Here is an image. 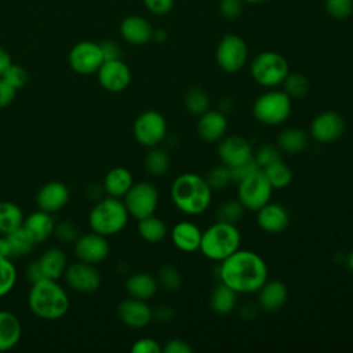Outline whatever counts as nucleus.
Instances as JSON below:
<instances>
[{"instance_id": "5fc2aeb1", "label": "nucleus", "mask_w": 353, "mask_h": 353, "mask_svg": "<svg viewBox=\"0 0 353 353\" xmlns=\"http://www.w3.org/2000/svg\"><path fill=\"white\" fill-rule=\"evenodd\" d=\"M17 95V88L12 87L8 81L0 77V108L8 106Z\"/></svg>"}, {"instance_id": "052dcab7", "label": "nucleus", "mask_w": 353, "mask_h": 353, "mask_svg": "<svg viewBox=\"0 0 353 353\" xmlns=\"http://www.w3.org/2000/svg\"><path fill=\"white\" fill-rule=\"evenodd\" d=\"M0 256H4V258H10V259H11L10 245H8V241H7V237H6V234H1V236H0Z\"/></svg>"}, {"instance_id": "ddd939ff", "label": "nucleus", "mask_w": 353, "mask_h": 353, "mask_svg": "<svg viewBox=\"0 0 353 353\" xmlns=\"http://www.w3.org/2000/svg\"><path fill=\"white\" fill-rule=\"evenodd\" d=\"M345 127V120L339 113L334 110H324L312 120L309 137L319 143H331L342 137Z\"/></svg>"}, {"instance_id": "6e6552de", "label": "nucleus", "mask_w": 353, "mask_h": 353, "mask_svg": "<svg viewBox=\"0 0 353 353\" xmlns=\"http://www.w3.org/2000/svg\"><path fill=\"white\" fill-rule=\"evenodd\" d=\"M272 193L273 188L261 168L241 179L237 188L239 201L250 211H258L262 205L269 203Z\"/></svg>"}, {"instance_id": "680f3d73", "label": "nucleus", "mask_w": 353, "mask_h": 353, "mask_svg": "<svg viewBox=\"0 0 353 353\" xmlns=\"http://www.w3.org/2000/svg\"><path fill=\"white\" fill-rule=\"evenodd\" d=\"M233 109V101L230 99V98H228V97H223L221 101H219V108H218V110H221L222 113H228V112H230Z\"/></svg>"}, {"instance_id": "6e6d98bb", "label": "nucleus", "mask_w": 353, "mask_h": 353, "mask_svg": "<svg viewBox=\"0 0 353 353\" xmlns=\"http://www.w3.org/2000/svg\"><path fill=\"white\" fill-rule=\"evenodd\" d=\"M152 317L156 319L157 321L168 323L174 319V309L171 306H165V305L157 306L154 310L152 309Z\"/></svg>"}, {"instance_id": "b1692460", "label": "nucleus", "mask_w": 353, "mask_h": 353, "mask_svg": "<svg viewBox=\"0 0 353 353\" xmlns=\"http://www.w3.org/2000/svg\"><path fill=\"white\" fill-rule=\"evenodd\" d=\"M203 230L193 222L182 221L174 225L171 239L174 245L183 252H193L200 250Z\"/></svg>"}, {"instance_id": "603ef678", "label": "nucleus", "mask_w": 353, "mask_h": 353, "mask_svg": "<svg viewBox=\"0 0 353 353\" xmlns=\"http://www.w3.org/2000/svg\"><path fill=\"white\" fill-rule=\"evenodd\" d=\"M103 61H112V59H120L121 57V47L113 41V40H105L99 43Z\"/></svg>"}, {"instance_id": "393cba45", "label": "nucleus", "mask_w": 353, "mask_h": 353, "mask_svg": "<svg viewBox=\"0 0 353 353\" xmlns=\"http://www.w3.org/2000/svg\"><path fill=\"white\" fill-rule=\"evenodd\" d=\"M22 228L36 244L46 241L54 233L55 222L50 212L39 210L23 219Z\"/></svg>"}, {"instance_id": "4468645a", "label": "nucleus", "mask_w": 353, "mask_h": 353, "mask_svg": "<svg viewBox=\"0 0 353 353\" xmlns=\"http://www.w3.org/2000/svg\"><path fill=\"white\" fill-rule=\"evenodd\" d=\"M63 276H65L66 284L77 292H83V294L95 292L101 285L99 272L94 268V265L83 261L68 265Z\"/></svg>"}, {"instance_id": "0eeeda50", "label": "nucleus", "mask_w": 353, "mask_h": 353, "mask_svg": "<svg viewBox=\"0 0 353 353\" xmlns=\"http://www.w3.org/2000/svg\"><path fill=\"white\" fill-rule=\"evenodd\" d=\"M252 79L262 87H276L281 84L290 73L285 58L274 51L259 52L250 65Z\"/></svg>"}, {"instance_id": "39448f33", "label": "nucleus", "mask_w": 353, "mask_h": 353, "mask_svg": "<svg viewBox=\"0 0 353 353\" xmlns=\"http://www.w3.org/2000/svg\"><path fill=\"white\" fill-rule=\"evenodd\" d=\"M128 211L117 197H103L97 201L88 214V223L92 232L102 236L120 233L128 222Z\"/></svg>"}, {"instance_id": "ea45409f", "label": "nucleus", "mask_w": 353, "mask_h": 353, "mask_svg": "<svg viewBox=\"0 0 353 353\" xmlns=\"http://www.w3.org/2000/svg\"><path fill=\"white\" fill-rule=\"evenodd\" d=\"M244 212H245V208L239 200H229L218 208L216 221L236 225L243 219Z\"/></svg>"}, {"instance_id": "20e7f679", "label": "nucleus", "mask_w": 353, "mask_h": 353, "mask_svg": "<svg viewBox=\"0 0 353 353\" xmlns=\"http://www.w3.org/2000/svg\"><path fill=\"white\" fill-rule=\"evenodd\" d=\"M241 234L236 225L216 221L201 234L200 251L211 261L221 262L240 248Z\"/></svg>"}, {"instance_id": "7ed1b4c3", "label": "nucleus", "mask_w": 353, "mask_h": 353, "mask_svg": "<svg viewBox=\"0 0 353 353\" xmlns=\"http://www.w3.org/2000/svg\"><path fill=\"white\" fill-rule=\"evenodd\" d=\"M30 312L43 320H58L69 310V296L57 280L43 279L32 284L28 294Z\"/></svg>"}, {"instance_id": "49530a36", "label": "nucleus", "mask_w": 353, "mask_h": 353, "mask_svg": "<svg viewBox=\"0 0 353 353\" xmlns=\"http://www.w3.org/2000/svg\"><path fill=\"white\" fill-rule=\"evenodd\" d=\"M54 234L62 243H74L79 237V230L72 221H62L55 225Z\"/></svg>"}, {"instance_id": "f8f14e48", "label": "nucleus", "mask_w": 353, "mask_h": 353, "mask_svg": "<svg viewBox=\"0 0 353 353\" xmlns=\"http://www.w3.org/2000/svg\"><path fill=\"white\" fill-rule=\"evenodd\" d=\"M68 59L72 70L79 74L97 73L99 66L103 63L99 43L88 40L76 43L70 48Z\"/></svg>"}, {"instance_id": "0e129e2a", "label": "nucleus", "mask_w": 353, "mask_h": 353, "mask_svg": "<svg viewBox=\"0 0 353 353\" xmlns=\"http://www.w3.org/2000/svg\"><path fill=\"white\" fill-rule=\"evenodd\" d=\"M346 265H347V268L353 272V250L347 254V256H346Z\"/></svg>"}, {"instance_id": "a878e982", "label": "nucleus", "mask_w": 353, "mask_h": 353, "mask_svg": "<svg viewBox=\"0 0 353 353\" xmlns=\"http://www.w3.org/2000/svg\"><path fill=\"white\" fill-rule=\"evenodd\" d=\"M159 283L154 276L146 272H138L128 276L125 280V291L130 296L148 301L156 295Z\"/></svg>"}, {"instance_id": "a19ab883", "label": "nucleus", "mask_w": 353, "mask_h": 353, "mask_svg": "<svg viewBox=\"0 0 353 353\" xmlns=\"http://www.w3.org/2000/svg\"><path fill=\"white\" fill-rule=\"evenodd\" d=\"M208 186L211 188V190H222L225 189L228 185L232 183V174H230V168L225 164H219V165H214L207 175L204 176Z\"/></svg>"}, {"instance_id": "c03bdc74", "label": "nucleus", "mask_w": 353, "mask_h": 353, "mask_svg": "<svg viewBox=\"0 0 353 353\" xmlns=\"http://www.w3.org/2000/svg\"><path fill=\"white\" fill-rule=\"evenodd\" d=\"M324 7L334 19H346L353 12V0H324Z\"/></svg>"}, {"instance_id": "864d4df0", "label": "nucleus", "mask_w": 353, "mask_h": 353, "mask_svg": "<svg viewBox=\"0 0 353 353\" xmlns=\"http://www.w3.org/2000/svg\"><path fill=\"white\" fill-rule=\"evenodd\" d=\"M193 347L183 339L179 338H172L165 342L163 346L164 353H192Z\"/></svg>"}, {"instance_id": "72a5a7b5", "label": "nucleus", "mask_w": 353, "mask_h": 353, "mask_svg": "<svg viewBox=\"0 0 353 353\" xmlns=\"http://www.w3.org/2000/svg\"><path fill=\"white\" fill-rule=\"evenodd\" d=\"M170 154L165 149L153 146L145 156V168L153 176L164 175L170 168Z\"/></svg>"}, {"instance_id": "f704fd0d", "label": "nucleus", "mask_w": 353, "mask_h": 353, "mask_svg": "<svg viewBox=\"0 0 353 353\" xmlns=\"http://www.w3.org/2000/svg\"><path fill=\"white\" fill-rule=\"evenodd\" d=\"M262 171L273 189H284L292 181V170L283 160L265 167Z\"/></svg>"}, {"instance_id": "58836bf2", "label": "nucleus", "mask_w": 353, "mask_h": 353, "mask_svg": "<svg viewBox=\"0 0 353 353\" xmlns=\"http://www.w3.org/2000/svg\"><path fill=\"white\" fill-rule=\"evenodd\" d=\"M157 283L159 287H161L165 291L174 292L178 291L181 288L182 284V274L178 270V268H175L171 263H165L163 265L159 272H157Z\"/></svg>"}, {"instance_id": "c85d7f7f", "label": "nucleus", "mask_w": 353, "mask_h": 353, "mask_svg": "<svg viewBox=\"0 0 353 353\" xmlns=\"http://www.w3.org/2000/svg\"><path fill=\"white\" fill-rule=\"evenodd\" d=\"M132 183L134 179L130 170L124 167H114L106 172L102 188L108 193V196L121 199L130 190Z\"/></svg>"}, {"instance_id": "f257e3e1", "label": "nucleus", "mask_w": 353, "mask_h": 353, "mask_svg": "<svg viewBox=\"0 0 353 353\" xmlns=\"http://www.w3.org/2000/svg\"><path fill=\"white\" fill-rule=\"evenodd\" d=\"M218 276L237 294H252L268 280V266L259 254L239 248L221 261Z\"/></svg>"}, {"instance_id": "9d476101", "label": "nucleus", "mask_w": 353, "mask_h": 353, "mask_svg": "<svg viewBox=\"0 0 353 353\" xmlns=\"http://www.w3.org/2000/svg\"><path fill=\"white\" fill-rule=\"evenodd\" d=\"M132 134L139 145L146 148L157 146L167 135V121L160 112L145 110L135 119Z\"/></svg>"}, {"instance_id": "79ce46f5", "label": "nucleus", "mask_w": 353, "mask_h": 353, "mask_svg": "<svg viewBox=\"0 0 353 353\" xmlns=\"http://www.w3.org/2000/svg\"><path fill=\"white\" fill-rule=\"evenodd\" d=\"M17 283V269L10 258L0 256V298L11 292Z\"/></svg>"}, {"instance_id": "e2e57ef3", "label": "nucleus", "mask_w": 353, "mask_h": 353, "mask_svg": "<svg viewBox=\"0 0 353 353\" xmlns=\"http://www.w3.org/2000/svg\"><path fill=\"white\" fill-rule=\"evenodd\" d=\"M165 39H167V33L164 32V30H153V37H152V40H156V41H159V43H163V41H165Z\"/></svg>"}, {"instance_id": "bb28decb", "label": "nucleus", "mask_w": 353, "mask_h": 353, "mask_svg": "<svg viewBox=\"0 0 353 353\" xmlns=\"http://www.w3.org/2000/svg\"><path fill=\"white\" fill-rule=\"evenodd\" d=\"M22 335L19 319L8 312L0 310V352H7L15 347Z\"/></svg>"}, {"instance_id": "3c124183", "label": "nucleus", "mask_w": 353, "mask_h": 353, "mask_svg": "<svg viewBox=\"0 0 353 353\" xmlns=\"http://www.w3.org/2000/svg\"><path fill=\"white\" fill-rule=\"evenodd\" d=\"M259 170V167L256 165V163L254 161V159L248 163H244L241 165L237 167H232L230 168V174H232V182H240L241 179H244L245 176H248L250 174H252L254 171Z\"/></svg>"}, {"instance_id": "c9c22d12", "label": "nucleus", "mask_w": 353, "mask_h": 353, "mask_svg": "<svg viewBox=\"0 0 353 353\" xmlns=\"http://www.w3.org/2000/svg\"><path fill=\"white\" fill-rule=\"evenodd\" d=\"M185 108L193 116H200L210 109V97L201 87H192L185 94Z\"/></svg>"}, {"instance_id": "1a4fd4ad", "label": "nucleus", "mask_w": 353, "mask_h": 353, "mask_svg": "<svg viewBox=\"0 0 353 353\" xmlns=\"http://www.w3.org/2000/svg\"><path fill=\"white\" fill-rule=\"evenodd\" d=\"M128 215L137 221L153 215L159 204L157 188L148 181L132 183L123 200Z\"/></svg>"}, {"instance_id": "5701e85b", "label": "nucleus", "mask_w": 353, "mask_h": 353, "mask_svg": "<svg viewBox=\"0 0 353 353\" xmlns=\"http://www.w3.org/2000/svg\"><path fill=\"white\" fill-rule=\"evenodd\" d=\"M258 292V306L265 312H277L287 301L288 291L280 280H266Z\"/></svg>"}, {"instance_id": "09e8293b", "label": "nucleus", "mask_w": 353, "mask_h": 353, "mask_svg": "<svg viewBox=\"0 0 353 353\" xmlns=\"http://www.w3.org/2000/svg\"><path fill=\"white\" fill-rule=\"evenodd\" d=\"M243 0H221L219 12L226 19H234L240 17L243 11Z\"/></svg>"}, {"instance_id": "de8ad7c7", "label": "nucleus", "mask_w": 353, "mask_h": 353, "mask_svg": "<svg viewBox=\"0 0 353 353\" xmlns=\"http://www.w3.org/2000/svg\"><path fill=\"white\" fill-rule=\"evenodd\" d=\"M131 352L132 353H160L163 352V347L156 339L145 336L134 342V345L131 346Z\"/></svg>"}, {"instance_id": "473e14b6", "label": "nucleus", "mask_w": 353, "mask_h": 353, "mask_svg": "<svg viewBox=\"0 0 353 353\" xmlns=\"http://www.w3.org/2000/svg\"><path fill=\"white\" fill-rule=\"evenodd\" d=\"M137 229L139 236L148 243H159L167 234V225L163 219L154 216V214L139 219Z\"/></svg>"}, {"instance_id": "2f4dec72", "label": "nucleus", "mask_w": 353, "mask_h": 353, "mask_svg": "<svg viewBox=\"0 0 353 353\" xmlns=\"http://www.w3.org/2000/svg\"><path fill=\"white\" fill-rule=\"evenodd\" d=\"M22 210L11 201H0V234H8L23 223Z\"/></svg>"}, {"instance_id": "a211bd4d", "label": "nucleus", "mask_w": 353, "mask_h": 353, "mask_svg": "<svg viewBox=\"0 0 353 353\" xmlns=\"http://www.w3.org/2000/svg\"><path fill=\"white\" fill-rule=\"evenodd\" d=\"M117 316L123 324L131 328H143L152 321V307L146 301L137 298L123 299L117 306Z\"/></svg>"}, {"instance_id": "423d86ee", "label": "nucleus", "mask_w": 353, "mask_h": 353, "mask_svg": "<svg viewBox=\"0 0 353 353\" xmlns=\"http://www.w3.org/2000/svg\"><path fill=\"white\" fill-rule=\"evenodd\" d=\"M292 109V99L281 90H270L261 94L252 105V114L256 121L265 125L284 123Z\"/></svg>"}, {"instance_id": "c756f323", "label": "nucleus", "mask_w": 353, "mask_h": 353, "mask_svg": "<svg viewBox=\"0 0 353 353\" xmlns=\"http://www.w3.org/2000/svg\"><path fill=\"white\" fill-rule=\"evenodd\" d=\"M276 145L284 153L296 154L303 152L309 145V134L298 127L283 130L276 139Z\"/></svg>"}, {"instance_id": "a18cd8bd", "label": "nucleus", "mask_w": 353, "mask_h": 353, "mask_svg": "<svg viewBox=\"0 0 353 353\" xmlns=\"http://www.w3.org/2000/svg\"><path fill=\"white\" fill-rule=\"evenodd\" d=\"M1 77L6 81H8L12 87H15L17 90L22 88L28 81V73H26L25 68H22L21 65H17V63H11L6 69V72L3 73Z\"/></svg>"}, {"instance_id": "cd10ccee", "label": "nucleus", "mask_w": 353, "mask_h": 353, "mask_svg": "<svg viewBox=\"0 0 353 353\" xmlns=\"http://www.w3.org/2000/svg\"><path fill=\"white\" fill-rule=\"evenodd\" d=\"M37 262L40 265L44 279L51 280H58L59 277H62L68 266L66 254L59 247H51L46 250L37 259Z\"/></svg>"}, {"instance_id": "9b49d317", "label": "nucleus", "mask_w": 353, "mask_h": 353, "mask_svg": "<svg viewBox=\"0 0 353 353\" xmlns=\"http://www.w3.org/2000/svg\"><path fill=\"white\" fill-rule=\"evenodd\" d=\"M215 59L218 66L228 73L241 70L248 59V47L245 41L233 33L225 34L215 50Z\"/></svg>"}, {"instance_id": "2eb2a0df", "label": "nucleus", "mask_w": 353, "mask_h": 353, "mask_svg": "<svg viewBox=\"0 0 353 353\" xmlns=\"http://www.w3.org/2000/svg\"><path fill=\"white\" fill-rule=\"evenodd\" d=\"M218 156L222 164L232 168L251 161L254 149L244 137L228 135L218 143Z\"/></svg>"}, {"instance_id": "4be33fe9", "label": "nucleus", "mask_w": 353, "mask_h": 353, "mask_svg": "<svg viewBox=\"0 0 353 353\" xmlns=\"http://www.w3.org/2000/svg\"><path fill=\"white\" fill-rule=\"evenodd\" d=\"M120 34L127 43L132 46H142L152 40L153 28L143 17L130 15L120 23Z\"/></svg>"}, {"instance_id": "aec40b11", "label": "nucleus", "mask_w": 353, "mask_h": 353, "mask_svg": "<svg viewBox=\"0 0 353 353\" xmlns=\"http://www.w3.org/2000/svg\"><path fill=\"white\" fill-rule=\"evenodd\" d=\"M256 223L266 233H280L290 223L287 208L279 203H266L256 211Z\"/></svg>"}, {"instance_id": "f03ea898", "label": "nucleus", "mask_w": 353, "mask_h": 353, "mask_svg": "<svg viewBox=\"0 0 353 353\" xmlns=\"http://www.w3.org/2000/svg\"><path fill=\"white\" fill-rule=\"evenodd\" d=\"M212 197V190L204 176L193 172L178 175L171 185V199L175 207L188 215L204 212Z\"/></svg>"}, {"instance_id": "6ab92c4d", "label": "nucleus", "mask_w": 353, "mask_h": 353, "mask_svg": "<svg viewBox=\"0 0 353 353\" xmlns=\"http://www.w3.org/2000/svg\"><path fill=\"white\" fill-rule=\"evenodd\" d=\"M69 189L63 182L51 181L44 183L36 196V203L39 210L54 214L63 208L69 201Z\"/></svg>"}, {"instance_id": "37998d69", "label": "nucleus", "mask_w": 353, "mask_h": 353, "mask_svg": "<svg viewBox=\"0 0 353 353\" xmlns=\"http://www.w3.org/2000/svg\"><path fill=\"white\" fill-rule=\"evenodd\" d=\"M252 159L256 163V165L261 170H263L265 167L281 160V150L279 149L277 145L262 143L256 150H254Z\"/></svg>"}, {"instance_id": "f3484780", "label": "nucleus", "mask_w": 353, "mask_h": 353, "mask_svg": "<svg viewBox=\"0 0 353 353\" xmlns=\"http://www.w3.org/2000/svg\"><path fill=\"white\" fill-rule=\"evenodd\" d=\"M74 254L80 261L91 265L105 261L109 255V243L106 236L95 232L79 236L74 241Z\"/></svg>"}, {"instance_id": "dca6fc26", "label": "nucleus", "mask_w": 353, "mask_h": 353, "mask_svg": "<svg viewBox=\"0 0 353 353\" xmlns=\"http://www.w3.org/2000/svg\"><path fill=\"white\" fill-rule=\"evenodd\" d=\"M99 84L110 92H121L131 83V70L121 59L103 61L97 70Z\"/></svg>"}, {"instance_id": "412c9836", "label": "nucleus", "mask_w": 353, "mask_h": 353, "mask_svg": "<svg viewBox=\"0 0 353 353\" xmlns=\"http://www.w3.org/2000/svg\"><path fill=\"white\" fill-rule=\"evenodd\" d=\"M228 119L226 114L221 110L208 109L199 116L197 132L200 138L205 142L221 141L226 135Z\"/></svg>"}, {"instance_id": "13d9d810", "label": "nucleus", "mask_w": 353, "mask_h": 353, "mask_svg": "<svg viewBox=\"0 0 353 353\" xmlns=\"http://www.w3.org/2000/svg\"><path fill=\"white\" fill-rule=\"evenodd\" d=\"M258 309H259V306H256L254 303H244L239 307V316L243 320H252L256 316Z\"/></svg>"}, {"instance_id": "69168bd1", "label": "nucleus", "mask_w": 353, "mask_h": 353, "mask_svg": "<svg viewBox=\"0 0 353 353\" xmlns=\"http://www.w3.org/2000/svg\"><path fill=\"white\" fill-rule=\"evenodd\" d=\"M244 3H250V4H259V3H263L266 0H243Z\"/></svg>"}, {"instance_id": "8fccbe9b", "label": "nucleus", "mask_w": 353, "mask_h": 353, "mask_svg": "<svg viewBox=\"0 0 353 353\" xmlns=\"http://www.w3.org/2000/svg\"><path fill=\"white\" fill-rule=\"evenodd\" d=\"M146 10L154 15H165L174 7V0H142Z\"/></svg>"}, {"instance_id": "4c0bfd02", "label": "nucleus", "mask_w": 353, "mask_h": 353, "mask_svg": "<svg viewBox=\"0 0 353 353\" xmlns=\"http://www.w3.org/2000/svg\"><path fill=\"white\" fill-rule=\"evenodd\" d=\"M281 84L284 87L283 91L291 99H301V98L306 97V94L309 92V87H310L306 76H303L302 73H298V72L288 73Z\"/></svg>"}, {"instance_id": "e433bc0d", "label": "nucleus", "mask_w": 353, "mask_h": 353, "mask_svg": "<svg viewBox=\"0 0 353 353\" xmlns=\"http://www.w3.org/2000/svg\"><path fill=\"white\" fill-rule=\"evenodd\" d=\"M8 245H10V252L11 258H18L29 254L33 250L34 241L29 237V234L25 232V229L21 226L11 233L6 234Z\"/></svg>"}, {"instance_id": "bf43d9fd", "label": "nucleus", "mask_w": 353, "mask_h": 353, "mask_svg": "<svg viewBox=\"0 0 353 353\" xmlns=\"http://www.w3.org/2000/svg\"><path fill=\"white\" fill-rule=\"evenodd\" d=\"M11 63H12V61H11L10 54H8L4 48L0 47V77L3 76V73L6 72V69H7Z\"/></svg>"}, {"instance_id": "7c9ffc66", "label": "nucleus", "mask_w": 353, "mask_h": 353, "mask_svg": "<svg viewBox=\"0 0 353 353\" xmlns=\"http://www.w3.org/2000/svg\"><path fill=\"white\" fill-rule=\"evenodd\" d=\"M237 305V292L223 283L215 285L210 296V307L214 313L225 316L232 313Z\"/></svg>"}, {"instance_id": "4d7b16f0", "label": "nucleus", "mask_w": 353, "mask_h": 353, "mask_svg": "<svg viewBox=\"0 0 353 353\" xmlns=\"http://www.w3.org/2000/svg\"><path fill=\"white\" fill-rule=\"evenodd\" d=\"M26 279H28V281H29L30 284H34V283H37V281H40V280L44 279L43 272H41L40 265H39L37 261H32V262L28 265V268H26Z\"/></svg>"}]
</instances>
